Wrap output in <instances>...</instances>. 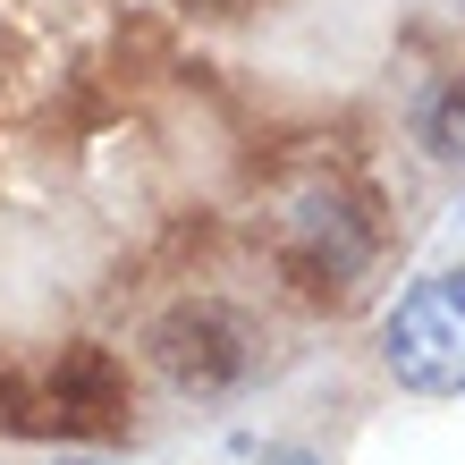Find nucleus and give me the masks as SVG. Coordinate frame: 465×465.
I'll list each match as a JSON object with an SVG mask.
<instances>
[{"label":"nucleus","instance_id":"f03ea898","mask_svg":"<svg viewBox=\"0 0 465 465\" xmlns=\"http://www.w3.org/2000/svg\"><path fill=\"white\" fill-rule=\"evenodd\" d=\"M381 364L415 398H465V262L423 271L381 322Z\"/></svg>","mask_w":465,"mask_h":465},{"label":"nucleus","instance_id":"7ed1b4c3","mask_svg":"<svg viewBox=\"0 0 465 465\" xmlns=\"http://www.w3.org/2000/svg\"><path fill=\"white\" fill-rule=\"evenodd\" d=\"M288 262L305 271V288L347 296L372 271V221H364V203L339 195V186H313V195L288 212Z\"/></svg>","mask_w":465,"mask_h":465},{"label":"nucleus","instance_id":"20e7f679","mask_svg":"<svg viewBox=\"0 0 465 465\" xmlns=\"http://www.w3.org/2000/svg\"><path fill=\"white\" fill-rule=\"evenodd\" d=\"M262 465H322V457H313V449H271Z\"/></svg>","mask_w":465,"mask_h":465},{"label":"nucleus","instance_id":"39448f33","mask_svg":"<svg viewBox=\"0 0 465 465\" xmlns=\"http://www.w3.org/2000/svg\"><path fill=\"white\" fill-rule=\"evenodd\" d=\"M60 465H111V457H60Z\"/></svg>","mask_w":465,"mask_h":465},{"label":"nucleus","instance_id":"f257e3e1","mask_svg":"<svg viewBox=\"0 0 465 465\" xmlns=\"http://www.w3.org/2000/svg\"><path fill=\"white\" fill-rule=\"evenodd\" d=\"M144 355L161 364L170 390H186V398H229V390L254 381L262 331L229 305V296H178V305L144 331Z\"/></svg>","mask_w":465,"mask_h":465}]
</instances>
